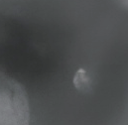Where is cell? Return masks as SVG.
Wrapping results in <instances>:
<instances>
[{
    "label": "cell",
    "mask_w": 128,
    "mask_h": 125,
    "mask_svg": "<svg viewBox=\"0 0 128 125\" xmlns=\"http://www.w3.org/2000/svg\"><path fill=\"white\" fill-rule=\"evenodd\" d=\"M30 104L23 86L0 72V125H29Z\"/></svg>",
    "instance_id": "1"
},
{
    "label": "cell",
    "mask_w": 128,
    "mask_h": 125,
    "mask_svg": "<svg viewBox=\"0 0 128 125\" xmlns=\"http://www.w3.org/2000/svg\"><path fill=\"white\" fill-rule=\"evenodd\" d=\"M74 84L80 90H88V88H90V78H88L86 72L84 70H80L76 74Z\"/></svg>",
    "instance_id": "2"
}]
</instances>
